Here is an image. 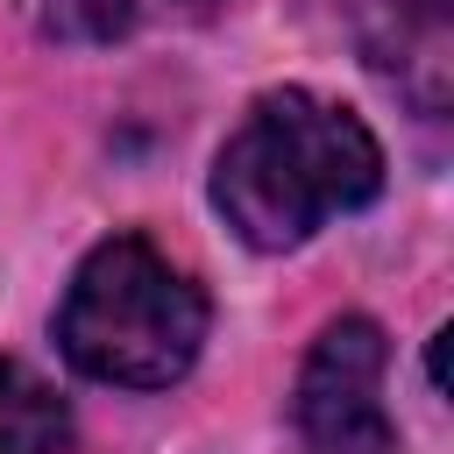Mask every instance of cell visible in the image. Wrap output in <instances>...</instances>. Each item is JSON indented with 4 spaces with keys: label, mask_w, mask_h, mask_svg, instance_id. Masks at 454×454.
<instances>
[{
    "label": "cell",
    "mask_w": 454,
    "mask_h": 454,
    "mask_svg": "<svg viewBox=\"0 0 454 454\" xmlns=\"http://www.w3.org/2000/svg\"><path fill=\"white\" fill-rule=\"evenodd\" d=\"M376 192H383V142L369 135L362 114L305 85L262 92L213 156V206L262 255L312 241L333 213H355Z\"/></svg>",
    "instance_id": "cell-1"
},
{
    "label": "cell",
    "mask_w": 454,
    "mask_h": 454,
    "mask_svg": "<svg viewBox=\"0 0 454 454\" xmlns=\"http://www.w3.org/2000/svg\"><path fill=\"white\" fill-rule=\"evenodd\" d=\"M64 362L92 383L170 390L206 348V291L142 234L99 241L57 312Z\"/></svg>",
    "instance_id": "cell-2"
},
{
    "label": "cell",
    "mask_w": 454,
    "mask_h": 454,
    "mask_svg": "<svg viewBox=\"0 0 454 454\" xmlns=\"http://www.w3.org/2000/svg\"><path fill=\"white\" fill-rule=\"evenodd\" d=\"M383 326L369 312H340L319 326L298 390H291V419L305 454H390L397 426L383 411Z\"/></svg>",
    "instance_id": "cell-3"
},
{
    "label": "cell",
    "mask_w": 454,
    "mask_h": 454,
    "mask_svg": "<svg viewBox=\"0 0 454 454\" xmlns=\"http://www.w3.org/2000/svg\"><path fill=\"white\" fill-rule=\"evenodd\" d=\"M0 454H71V404L14 355H0Z\"/></svg>",
    "instance_id": "cell-4"
},
{
    "label": "cell",
    "mask_w": 454,
    "mask_h": 454,
    "mask_svg": "<svg viewBox=\"0 0 454 454\" xmlns=\"http://www.w3.org/2000/svg\"><path fill=\"white\" fill-rule=\"evenodd\" d=\"M35 14L64 43H114L135 21V0H35Z\"/></svg>",
    "instance_id": "cell-5"
},
{
    "label": "cell",
    "mask_w": 454,
    "mask_h": 454,
    "mask_svg": "<svg viewBox=\"0 0 454 454\" xmlns=\"http://www.w3.org/2000/svg\"><path fill=\"white\" fill-rule=\"evenodd\" d=\"M192 7H206V0H192Z\"/></svg>",
    "instance_id": "cell-6"
}]
</instances>
